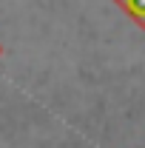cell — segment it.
I'll use <instances>...</instances> for the list:
<instances>
[{
  "label": "cell",
  "instance_id": "cell-1",
  "mask_svg": "<svg viewBox=\"0 0 145 148\" xmlns=\"http://www.w3.org/2000/svg\"><path fill=\"white\" fill-rule=\"evenodd\" d=\"M140 29H145V0H114Z\"/></svg>",
  "mask_w": 145,
  "mask_h": 148
},
{
  "label": "cell",
  "instance_id": "cell-2",
  "mask_svg": "<svg viewBox=\"0 0 145 148\" xmlns=\"http://www.w3.org/2000/svg\"><path fill=\"white\" fill-rule=\"evenodd\" d=\"M0 57H3V46H0Z\"/></svg>",
  "mask_w": 145,
  "mask_h": 148
}]
</instances>
